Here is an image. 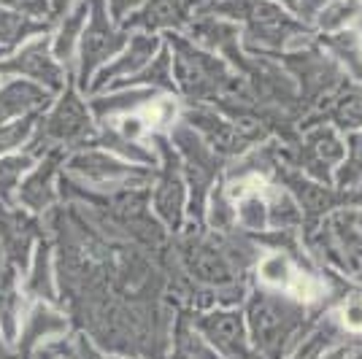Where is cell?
Masks as SVG:
<instances>
[{
    "label": "cell",
    "instance_id": "obj_9",
    "mask_svg": "<svg viewBox=\"0 0 362 359\" xmlns=\"http://www.w3.org/2000/svg\"><path fill=\"white\" fill-rule=\"evenodd\" d=\"M281 3L287 6L289 11H295V14H300V16H308L317 11L319 0H281Z\"/></svg>",
    "mask_w": 362,
    "mask_h": 359
},
{
    "label": "cell",
    "instance_id": "obj_2",
    "mask_svg": "<svg viewBox=\"0 0 362 359\" xmlns=\"http://www.w3.org/2000/svg\"><path fill=\"white\" fill-rule=\"evenodd\" d=\"M317 14L322 30H346L351 22H357L362 16V0H330L327 6L319 8Z\"/></svg>",
    "mask_w": 362,
    "mask_h": 359
},
{
    "label": "cell",
    "instance_id": "obj_8",
    "mask_svg": "<svg viewBox=\"0 0 362 359\" xmlns=\"http://www.w3.org/2000/svg\"><path fill=\"white\" fill-rule=\"evenodd\" d=\"M344 327L351 332H362V300H351L344 308Z\"/></svg>",
    "mask_w": 362,
    "mask_h": 359
},
{
    "label": "cell",
    "instance_id": "obj_6",
    "mask_svg": "<svg viewBox=\"0 0 362 359\" xmlns=\"http://www.w3.org/2000/svg\"><path fill=\"white\" fill-rule=\"evenodd\" d=\"M292 292L298 295V298H303V300H314L322 292V286H319V281H314L311 276H295L292 278Z\"/></svg>",
    "mask_w": 362,
    "mask_h": 359
},
{
    "label": "cell",
    "instance_id": "obj_7",
    "mask_svg": "<svg viewBox=\"0 0 362 359\" xmlns=\"http://www.w3.org/2000/svg\"><path fill=\"white\" fill-rule=\"evenodd\" d=\"M173 117H176V103L173 100H157V103L149 108V119L154 122V124H168V122H173Z\"/></svg>",
    "mask_w": 362,
    "mask_h": 359
},
{
    "label": "cell",
    "instance_id": "obj_10",
    "mask_svg": "<svg viewBox=\"0 0 362 359\" xmlns=\"http://www.w3.org/2000/svg\"><path fill=\"white\" fill-rule=\"evenodd\" d=\"M141 130H144V122L138 119V117H124V119H122V135H124V138L136 141L138 135H141Z\"/></svg>",
    "mask_w": 362,
    "mask_h": 359
},
{
    "label": "cell",
    "instance_id": "obj_3",
    "mask_svg": "<svg viewBox=\"0 0 362 359\" xmlns=\"http://www.w3.org/2000/svg\"><path fill=\"white\" fill-rule=\"evenodd\" d=\"M259 278L271 286H281L292 281V268H289L287 257L271 254L259 262Z\"/></svg>",
    "mask_w": 362,
    "mask_h": 359
},
{
    "label": "cell",
    "instance_id": "obj_11",
    "mask_svg": "<svg viewBox=\"0 0 362 359\" xmlns=\"http://www.w3.org/2000/svg\"><path fill=\"white\" fill-rule=\"evenodd\" d=\"M111 3V11L117 16H122V14H127L133 6H138V0H108Z\"/></svg>",
    "mask_w": 362,
    "mask_h": 359
},
{
    "label": "cell",
    "instance_id": "obj_1",
    "mask_svg": "<svg viewBox=\"0 0 362 359\" xmlns=\"http://www.w3.org/2000/svg\"><path fill=\"white\" fill-rule=\"evenodd\" d=\"M106 11H103V3H95L92 6V28L84 33V60L98 62L108 57L117 46H119V35L108 30L106 25Z\"/></svg>",
    "mask_w": 362,
    "mask_h": 359
},
{
    "label": "cell",
    "instance_id": "obj_4",
    "mask_svg": "<svg viewBox=\"0 0 362 359\" xmlns=\"http://www.w3.org/2000/svg\"><path fill=\"white\" fill-rule=\"evenodd\" d=\"M14 305H16V295H14V286H11V278L3 276L0 278V322L6 332L11 335L14 329Z\"/></svg>",
    "mask_w": 362,
    "mask_h": 359
},
{
    "label": "cell",
    "instance_id": "obj_12",
    "mask_svg": "<svg viewBox=\"0 0 362 359\" xmlns=\"http://www.w3.org/2000/svg\"><path fill=\"white\" fill-rule=\"evenodd\" d=\"M0 359H6V357H0Z\"/></svg>",
    "mask_w": 362,
    "mask_h": 359
},
{
    "label": "cell",
    "instance_id": "obj_5",
    "mask_svg": "<svg viewBox=\"0 0 362 359\" xmlns=\"http://www.w3.org/2000/svg\"><path fill=\"white\" fill-rule=\"evenodd\" d=\"M92 11V6L84 0V3H78L76 6V11L71 14V22H68V28H62V38H60V44H57V49H60V54H68V49H71V44H74V30H78L81 25H84V19L90 16Z\"/></svg>",
    "mask_w": 362,
    "mask_h": 359
}]
</instances>
